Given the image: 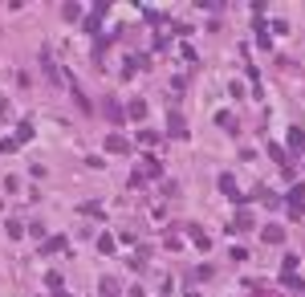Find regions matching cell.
Wrapping results in <instances>:
<instances>
[{
  "mask_svg": "<svg viewBox=\"0 0 305 297\" xmlns=\"http://www.w3.org/2000/svg\"><path fill=\"white\" fill-rule=\"evenodd\" d=\"M106 151H118V155H122V151H130V142L122 138V134H110V138H106Z\"/></svg>",
  "mask_w": 305,
  "mask_h": 297,
  "instance_id": "cell-1",
  "label": "cell"
},
{
  "mask_svg": "<svg viewBox=\"0 0 305 297\" xmlns=\"http://www.w3.org/2000/svg\"><path fill=\"white\" fill-rule=\"evenodd\" d=\"M102 110L110 114V122H122V106H118L114 98H106V102H102Z\"/></svg>",
  "mask_w": 305,
  "mask_h": 297,
  "instance_id": "cell-2",
  "label": "cell"
},
{
  "mask_svg": "<svg viewBox=\"0 0 305 297\" xmlns=\"http://www.w3.org/2000/svg\"><path fill=\"white\" fill-rule=\"evenodd\" d=\"M66 248H70V244H66V236H53V240L45 244V252H66Z\"/></svg>",
  "mask_w": 305,
  "mask_h": 297,
  "instance_id": "cell-3",
  "label": "cell"
},
{
  "mask_svg": "<svg viewBox=\"0 0 305 297\" xmlns=\"http://www.w3.org/2000/svg\"><path fill=\"white\" fill-rule=\"evenodd\" d=\"M260 236H264V240H272V244H277V240H281V236H285V232H281V228H277V224H268V228H264V232H260Z\"/></svg>",
  "mask_w": 305,
  "mask_h": 297,
  "instance_id": "cell-4",
  "label": "cell"
},
{
  "mask_svg": "<svg viewBox=\"0 0 305 297\" xmlns=\"http://www.w3.org/2000/svg\"><path fill=\"white\" fill-rule=\"evenodd\" d=\"M138 142H146V146H155V142H159V134H155V130H142V134H138Z\"/></svg>",
  "mask_w": 305,
  "mask_h": 297,
  "instance_id": "cell-5",
  "label": "cell"
},
{
  "mask_svg": "<svg viewBox=\"0 0 305 297\" xmlns=\"http://www.w3.org/2000/svg\"><path fill=\"white\" fill-rule=\"evenodd\" d=\"M57 297H70V293H57Z\"/></svg>",
  "mask_w": 305,
  "mask_h": 297,
  "instance_id": "cell-6",
  "label": "cell"
}]
</instances>
